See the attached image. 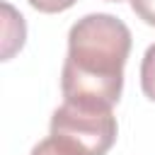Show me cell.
Returning a JSON list of instances; mask_svg holds the SVG:
<instances>
[{
  "instance_id": "obj_1",
  "label": "cell",
  "mask_w": 155,
  "mask_h": 155,
  "mask_svg": "<svg viewBox=\"0 0 155 155\" xmlns=\"http://www.w3.org/2000/svg\"><path fill=\"white\" fill-rule=\"evenodd\" d=\"M131 53V29L114 15L92 12L68 31V56L61 70L65 102L114 109L124 90V65Z\"/></svg>"
},
{
  "instance_id": "obj_2",
  "label": "cell",
  "mask_w": 155,
  "mask_h": 155,
  "mask_svg": "<svg viewBox=\"0 0 155 155\" xmlns=\"http://www.w3.org/2000/svg\"><path fill=\"white\" fill-rule=\"evenodd\" d=\"M116 116L104 107L65 102L51 114V136L75 145L85 155H107L116 143Z\"/></svg>"
},
{
  "instance_id": "obj_3",
  "label": "cell",
  "mask_w": 155,
  "mask_h": 155,
  "mask_svg": "<svg viewBox=\"0 0 155 155\" xmlns=\"http://www.w3.org/2000/svg\"><path fill=\"white\" fill-rule=\"evenodd\" d=\"M2 12H5V39H2V61H10L12 53L17 48L24 46V36H27V27L24 19L17 22V27L12 29V5L2 2Z\"/></svg>"
},
{
  "instance_id": "obj_4",
  "label": "cell",
  "mask_w": 155,
  "mask_h": 155,
  "mask_svg": "<svg viewBox=\"0 0 155 155\" xmlns=\"http://www.w3.org/2000/svg\"><path fill=\"white\" fill-rule=\"evenodd\" d=\"M29 155H85V153H80L75 145H70L68 140H63L58 136H48V138L39 140Z\"/></svg>"
},
{
  "instance_id": "obj_5",
  "label": "cell",
  "mask_w": 155,
  "mask_h": 155,
  "mask_svg": "<svg viewBox=\"0 0 155 155\" xmlns=\"http://www.w3.org/2000/svg\"><path fill=\"white\" fill-rule=\"evenodd\" d=\"M140 90L150 102H155V44L148 46L140 61Z\"/></svg>"
},
{
  "instance_id": "obj_6",
  "label": "cell",
  "mask_w": 155,
  "mask_h": 155,
  "mask_svg": "<svg viewBox=\"0 0 155 155\" xmlns=\"http://www.w3.org/2000/svg\"><path fill=\"white\" fill-rule=\"evenodd\" d=\"M34 10L44 12V15H56V12H65L68 7H73L78 0H27Z\"/></svg>"
},
{
  "instance_id": "obj_7",
  "label": "cell",
  "mask_w": 155,
  "mask_h": 155,
  "mask_svg": "<svg viewBox=\"0 0 155 155\" xmlns=\"http://www.w3.org/2000/svg\"><path fill=\"white\" fill-rule=\"evenodd\" d=\"M131 7L138 15V19L155 27V0H131Z\"/></svg>"
},
{
  "instance_id": "obj_8",
  "label": "cell",
  "mask_w": 155,
  "mask_h": 155,
  "mask_svg": "<svg viewBox=\"0 0 155 155\" xmlns=\"http://www.w3.org/2000/svg\"><path fill=\"white\" fill-rule=\"evenodd\" d=\"M107 2H121V0H107Z\"/></svg>"
}]
</instances>
